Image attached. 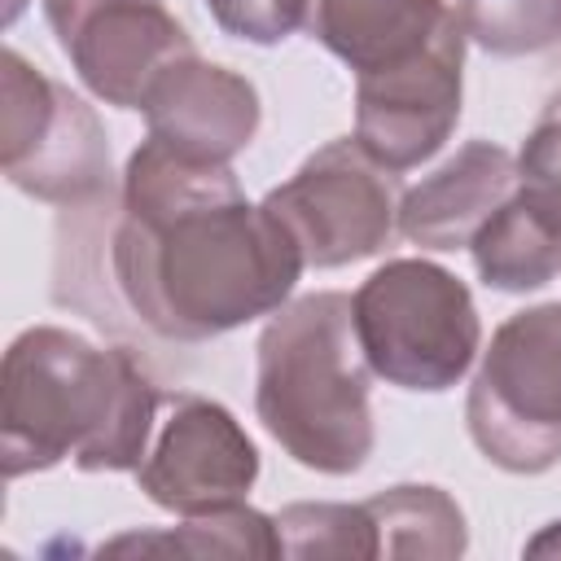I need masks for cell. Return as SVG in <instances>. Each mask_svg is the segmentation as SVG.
I'll list each match as a JSON object with an SVG mask.
<instances>
[{"label":"cell","instance_id":"obj_1","mask_svg":"<svg viewBox=\"0 0 561 561\" xmlns=\"http://www.w3.org/2000/svg\"><path fill=\"white\" fill-rule=\"evenodd\" d=\"M302 250L250 206L228 162H197L145 136L127 158L110 228V280L140 329L206 342L285 307Z\"/></svg>","mask_w":561,"mask_h":561},{"label":"cell","instance_id":"obj_2","mask_svg":"<svg viewBox=\"0 0 561 561\" xmlns=\"http://www.w3.org/2000/svg\"><path fill=\"white\" fill-rule=\"evenodd\" d=\"M158 386L131 346L35 324L18 333L0 368V465L26 478L75 460L83 473L140 469L149 456Z\"/></svg>","mask_w":561,"mask_h":561},{"label":"cell","instance_id":"obj_3","mask_svg":"<svg viewBox=\"0 0 561 561\" xmlns=\"http://www.w3.org/2000/svg\"><path fill=\"white\" fill-rule=\"evenodd\" d=\"M368 377L351 298L316 289L272 311L259 333L254 412L289 460L346 478L368 465L377 443Z\"/></svg>","mask_w":561,"mask_h":561},{"label":"cell","instance_id":"obj_4","mask_svg":"<svg viewBox=\"0 0 561 561\" xmlns=\"http://www.w3.org/2000/svg\"><path fill=\"white\" fill-rule=\"evenodd\" d=\"M351 307L373 377L399 390H451L482 346V320L469 285L430 259L381 263L355 289Z\"/></svg>","mask_w":561,"mask_h":561},{"label":"cell","instance_id":"obj_5","mask_svg":"<svg viewBox=\"0 0 561 561\" xmlns=\"http://www.w3.org/2000/svg\"><path fill=\"white\" fill-rule=\"evenodd\" d=\"M465 421L504 473H548L561 460V302L526 307L491 333Z\"/></svg>","mask_w":561,"mask_h":561},{"label":"cell","instance_id":"obj_6","mask_svg":"<svg viewBox=\"0 0 561 561\" xmlns=\"http://www.w3.org/2000/svg\"><path fill=\"white\" fill-rule=\"evenodd\" d=\"M0 167L13 188L48 206H88L114 193L110 136L96 110L18 48L0 57Z\"/></svg>","mask_w":561,"mask_h":561},{"label":"cell","instance_id":"obj_7","mask_svg":"<svg viewBox=\"0 0 561 561\" xmlns=\"http://www.w3.org/2000/svg\"><path fill=\"white\" fill-rule=\"evenodd\" d=\"M399 171L381 167L355 136L329 140L263 197L307 267H346L381 254L399 232Z\"/></svg>","mask_w":561,"mask_h":561},{"label":"cell","instance_id":"obj_8","mask_svg":"<svg viewBox=\"0 0 561 561\" xmlns=\"http://www.w3.org/2000/svg\"><path fill=\"white\" fill-rule=\"evenodd\" d=\"M44 18L92 96L140 110L149 83L197 44L167 0H44Z\"/></svg>","mask_w":561,"mask_h":561},{"label":"cell","instance_id":"obj_9","mask_svg":"<svg viewBox=\"0 0 561 561\" xmlns=\"http://www.w3.org/2000/svg\"><path fill=\"white\" fill-rule=\"evenodd\" d=\"M465 26L451 18L443 35L403 66L355 79V140L390 171L434 158L460 118Z\"/></svg>","mask_w":561,"mask_h":561},{"label":"cell","instance_id":"obj_10","mask_svg":"<svg viewBox=\"0 0 561 561\" xmlns=\"http://www.w3.org/2000/svg\"><path fill=\"white\" fill-rule=\"evenodd\" d=\"M259 478V447L241 421L202 394H180L158 443L136 469L140 491L180 517L241 504Z\"/></svg>","mask_w":561,"mask_h":561},{"label":"cell","instance_id":"obj_11","mask_svg":"<svg viewBox=\"0 0 561 561\" xmlns=\"http://www.w3.org/2000/svg\"><path fill=\"white\" fill-rule=\"evenodd\" d=\"M140 114L167 149L197 162H232L259 131V92L245 75L193 53L149 83Z\"/></svg>","mask_w":561,"mask_h":561},{"label":"cell","instance_id":"obj_12","mask_svg":"<svg viewBox=\"0 0 561 561\" xmlns=\"http://www.w3.org/2000/svg\"><path fill=\"white\" fill-rule=\"evenodd\" d=\"M517 193V158L491 140L460 145L399 202V232L421 250H465Z\"/></svg>","mask_w":561,"mask_h":561},{"label":"cell","instance_id":"obj_13","mask_svg":"<svg viewBox=\"0 0 561 561\" xmlns=\"http://www.w3.org/2000/svg\"><path fill=\"white\" fill-rule=\"evenodd\" d=\"M456 18L447 0H307L302 31L359 75H377L425 53Z\"/></svg>","mask_w":561,"mask_h":561},{"label":"cell","instance_id":"obj_14","mask_svg":"<svg viewBox=\"0 0 561 561\" xmlns=\"http://www.w3.org/2000/svg\"><path fill=\"white\" fill-rule=\"evenodd\" d=\"M473 267L486 289L526 294L561 272V237L513 193L473 237Z\"/></svg>","mask_w":561,"mask_h":561},{"label":"cell","instance_id":"obj_15","mask_svg":"<svg viewBox=\"0 0 561 561\" xmlns=\"http://www.w3.org/2000/svg\"><path fill=\"white\" fill-rule=\"evenodd\" d=\"M373 522H377V539L386 557H460L469 543L465 530V513L460 504L443 491V486H390L377 491L373 500H364Z\"/></svg>","mask_w":561,"mask_h":561},{"label":"cell","instance_id":"obj_16","mask_svg":"<svg viewBox=\"0 0 561 561\" xmlns=\"http://www.w3.org/2000/svg\"><path fill=\"white\" fill-rule=\"evenodd\" d=\"M101 552H110V557H118V552L280 557V535H276V517H263L259 508H245V504H228V508H215V513L184 517L171 530H131V535H118V539L101 543Z\"/></svg>","mask_w":561,"mask_h":561},{"label":"cell","instance_id":"obj_17","mask_svg":"<svg viewBox=\"0 0 561 561\" xmlns=\"http://www.w3.org/2000/svg\"><path fill=\"white\" fill-rule=\"evenodd\" d=\"M276 535H280V557H351V561H368L381 557V539H377V522L368 513V504H289L276 513Z\"/></svg>","mask_w":561,"mask_h":561},{"label":"cell","instance_id":"obj_18","mask_svg":"<svg viewBox=\"0 0 561 561\" xmlns=\"http://www.w3.org/2000/svg\"><path fill=\"white\" fill-rule=\"evenodd\" d=\"M456 18L491 57H526L561 44V0H456Z\"/></svg>","mask_w":561,"mask_h":561},{"label":"cell","instance_id":"obj_19","mask_svg":"<svg viewBox=\"0 0 561 561\" xmlns=\"http://www.w3.org/2000/svg\"><path fill=\"white\" fill-rule=\"evenodd\" d=\"M517 197L561 237V114L548 110L517 153Z\"/></svg>","mask_w":561,"mask_h":561},{"label":"cell","instance_id":"obj_20","mask_svg":"<svg viewBox=\"0 0 561 561\" xmlns=\"http://www.w3.org/2000/svg\"><path fill=\"white\" fill-rule=\"evenodd\" d=\"M219 31L245 44H280L307 22V0H206Z\"/></svg>","mask_w":561,"mask_h":561},{"label":"cell","instance_id":"obj_21","mask_svg":"<svg viewBox=\"0 0 561 561\" xmlns=\"http://www.w3.org/2000/svg\"><path fill=\"white\" fill-rule=\"evenodd\" d=\"M526 557H561V522H548V526L526 543Z\"/></svg>","mask_w":561,"mask_h":561},{"label":"cell","instance_id":"obj_22","mask_svg":"<svg viewBox=\"0 0 561 561\" xmlns=\"http://www.w3.org/2000/svg\"><path fill=\"white\" fill-rule=\"evenodd\" d=\"M22 4H26V0H9V9H4V22H13V18L22 13Z\"/></svg>","mask_w":561,"mask_h":561},{"label":"cell","instance_id":"obj_23","mask_svg":"<svg viewBox=\"0 0 561 561\" xmlns=\"http://www.w3.org/2000/svg\"><path fill=\"white\" fill-rule=\"evenodd\" d=\"M552 110H557V114H561V96H557V101H552Z\"/></svg>","mask_w":561,"mask_h":561}]
</instances>
